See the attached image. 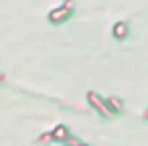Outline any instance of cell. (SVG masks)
I'll return each mask as SVG.
<instances>
[{
	"instance_id": "cell-1",
	"label": "cell",
	"mask_w": 148,
	"mask_h": 146,
	"mask_svg": "<svg viewBox=\"0 0 148 146\" xmlns=\"http://www.w3.org/2000/svg\"><path fill=\"white\" fill-rule=\"evenodd\" d=\"M65 6H67V8H71V2H67ZM67 8H63V10H55V12L51 14V21H55V23H57L59 19H65V14H67Z\"/></svg>"
},
{
	"instance_id": "cell-2",
	"label": "cell",
	"mask_w": 148,
	"mask_h": 146,
	"mask_svg": "<svg viewBox=\"0 0 148 146\" xmlns=\"http://www.w3.org/2000/svg\"><path fill=\"white\" fill-rule=\"evenodd\" d=\"M55 138H65V128H57V132H55Z\"/></svg>"
},
{
	"instance_id": "cell-3",
	"label": "cell",
	"mask_w": 148,
	"mask_h": 146,
	"mask_svg": "<svg viewBox=\"0 0 148 146\" xmlns=\"http://www.w3.org/2000/svg\"><path fill=\"white\" fill-rule=\"evenodd\" d=\"M116 37H124V27H122V25L116 27Z\"/></svg>"
}]
</instances>
